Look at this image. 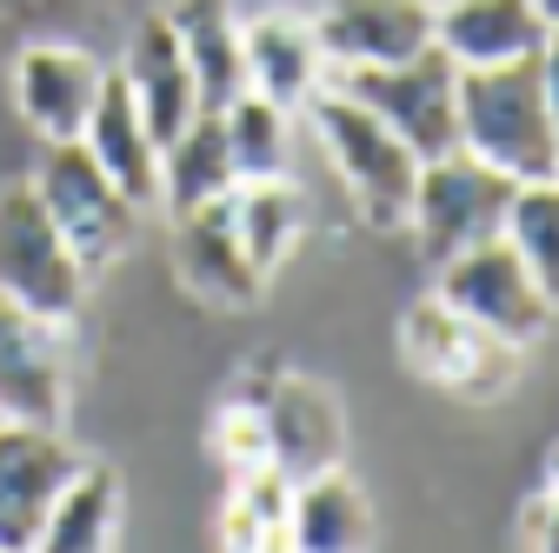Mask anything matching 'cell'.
<instances>
[{
  "label": "cell",
  "mask_w": 559,
  "mask_h": 553,
  "mask_svg": "<svg viewBox=\"0 0 559 553\" xmlns=\"http://www.w3.org/2000/svg\"><path fill=\"white\" fill-rule=\"evenodd\" d=\"M460 148L507 167L513 180L559 174V120L539 81V54L460 67Z\"/></svg>",
  "instance_id": "cell-1"
},
{
  "label": "cell",
  "mask_w": 559,
  "mask_h": 553,
  "mask_svg": "<svg viewBox=\"0 0 559 553\" xmlns=\"http://www.w3.org/2000/svg\"><path fill=\"white\" fill-rule=\"evenodd\" d=\"M313 133L326 161L340 167L346 193L367 214V227H406V207H413V180H419V154L400 141V133L354 94L340 87H313L307 94Z\"/></svg>",
  "instance_id": "cell-2"
},
{
  "label": "cell",
  "mask_w": 559,
  "mask_h": 553,
  "mask_svg": "<svg viewBox=\"0 0 559 553\" xmlns=\"http://www.w3.org/2000/svg\"><path fill=\"white\" fill-rule=\"evenodd\" d=\"M87 281L94 273L67 247V234L47 214V200L34 193V180L0 187V294L53 327H74L87 307Z\"/></svg>",
  "instance_id": "cell-3"
},
{
  "label": "cell",
  "mask_w": 559,
  "mask_h": 553,
  "mask_svg": "<svg viewBox=\"0 0 559 553\" xmlns=\"http://www.w3.org/2000/svg\"><path fill=\"white\" fill-rule=\"evenodd\" d=\"M326 74L340 94L367 101L419 161H440L460 148V67L440 40L386 67H326Z\"/></svg>",
  "instance_id": "cell-4"
},
{
  "label": "cell",
  "mask_w": 559,
  "mask_h": 553,
  "mask_svg": "<svg viewBox=\"0 0 559 553\" xmlns=\"http://www.w3.org/2000/svg\"><path fill=\"white\" fill-rule=\"evenodd\" d=\"M520 180L493 161H479L473 148H453L440 161H419L413 180V207H406V227L419 234V254L433 267L453 260L460 247H479L507 234V207H513Z\"/></svg>",
  "instance_id": "cell-5"
},
{
  "label": "cell",
  "mask_w": 559,
  "mask_h": 553,
  "mask_svg": "<svg viewBox=\"0 0 559 553\" xmlns=\"http://www.w3.org/2000/svg\"><path fill=\"white\" fill-rule=\"evenodd\" d=\"M34 193L47 200V214L60 221L67 247L81 254L87 273L114 267L133 247L140 207L107 180V167L87 154V141H47V161L34 167Z\"/></svg>",
  "instance_id": "cell-6"
},
{
  "label": "cell",
  "mask_w": 559,
  "mask_h": 553,
  "mask_svg": "<svg viewBox=\"0 0 559 553\" xmlns=\"http://www.w3.org/2000/svg\"><path fill=\"white\" fill-rule=\"evenodd\" d=\"M400 354L419 380H433L460 400H500L520 380V348H507L500 333H486L479 320L453 314L440 294L406 307L400 320Z\"/></svg>",
  "instance_id": "cell-7"
},
{
  "label": "cell",
  "mask_w": 559,
  "mask_h": 553,
  "mask_svg": "<svg viewBox=\"0 0 559 553\" xmlns=\"http://www.w3.org/2000/svg\"><path fill=\"white\" fill-rule=\"evenodd\" d=\"M433 294H440L453 314L479 320L486 333H500L507 348H533V340L552 327V314H559V307L539 294V281L526 273V260L513 254L507 234L479 240V247H460L453 260H440Z\"/></svg>",
  "instance_id": "cell-8"
},
{
  "label": "cell",
  "mask_w": 559,
  "mask_h": 553,
  "mask_svg": "<svg viewBox=\"0 0 559 553\" xmlns=\"http://www.w3.org/2000/svg\"><path fill=\"white\" fill-rule=\"evenodd\" d=\"M81 447L40 421H0V553H27L47 533L60 487L81 473Z\"/></svg>",
  "instance_id": "cell-9"
},
{
  "label": "cell",
  "mask_w": 559,
  "mask_h": 553,
  "mask_svg": "<svg viewBox=\"0 0 559 553\" xmlns=\"http://www.w3.org/2000/svg\"><path fill=\"white\" fill-rule=\"evenodd\" d=\"M107 87V67L67 40H21L14 54V107L40 141H81Z\"/></svg>",
  "instance_id": "cell-10"
},
{
  "label": "cell",
  "mask_w": 559,
  "mask_h": 553,
  "mask_svg": "<svg viewBox=\"0 0 559 553\" xmlns=\"http://www.w3.org/2000/svg\"><path fill=\"white\" fill-rule=\"evenodd\" d=\"M0 421H67V354L60 327L0 294Z\"/></svg>",
  "instance_id": "cell-11"
},
{
  "label": "cell",
  "mask_w": 559,
  "mask_h": 553,
  "mask_svg": "<svg viewBox=\"0 0 559 553\" xmlns=\"http://www.w3.org/2000/svg\"><path fill=\"white\" fill-rule=\"evenodd\" d=\"M174 273L214 307H253L266 273L253 267L247 240H240V221H234V193L206 200V207H187L174 214Z\"/></svg>",
  "instance_id": "cell-12"
},
{
  "label": "cell",
  "mask_w": 559,
  "mask_h": 553,
  "mask_svg": "<svg viewBox=\"0 0 559 553\" xmlns=\"http://www.w3.org/2000/svg\"><path fill=\"white\" fill-rule=\"evenodd\" d=\"M313 40L326 67H386L433 47V8L427 0H326L313 14Z\"/></svg>",
  "instance_id": "cell-13"
},
{
  "label": "cell",
  "mask_w": 559,
  "mask_h": 553,
  "mask_svg": "<svg viewBox=\"0 0 559 553\" xmlns=\"http://www.w3.org/2000/svg\"><path fill=\"white\" fill-rule=\"evenodd\" d=\"M114 74L127 81L133 107L147 114V127H154V141H160V148L174 141V133L193 127V114H200V87H193V67H187V54H180V40H174L167 14H147V21L127 34V54H120Z\"/></svg>",
  "instance_id": "cell-14"
},
{
  "label": "cell",
  "mask_w": 559,
  "mask_h": 553,
  "mask_svg": "<svg viewBox=\"0 0 559 553\" xmlns=\"http://www.w3.org/2000/svg\"><path fill=\"white\" fill-rule=\"evenodd\" d=\"M260 421H266V460L287 473L294 487L313 480V473H326V467H340V454H346L340 407L313 380H280L260 400Z\"/></svg>",
  "instance_id": "cell-15"
},
{
  "label": "cell",
  "mask_w": 559,
  "mask_h": 553,
  "mask_svg": "<svg viewBox=\"0 0 559 553\" xmlns=\"http://www.w3.org/2000/svg\"><path fill=\"white\" fill-rule=\"evenodd\" d=\"M167 27L193 67L200 87V114H221L227 101L247 94V40H240V14L234 0H167Z\"/></svg>",
  "instance_id": "cell-16"
},
{
  "label": "cell",
  "mask_w": 559,
  "mask_h": 553,
  "mask_svg": "<svg viewBox=\"0 0 559 553\" xmlns=\"http://www.w3.org/2000/svg\"><path fill=\"white\" fill-rule=\"evenodd\" d=\"M81 141H87V154L107 167V180H114L133 207H154V200H160V141H154L147 114L133 107V94H127L120 74H107L100 107H94V120H87Z\"/></svg>",
  "instance_id": "cell-17"
},
{
  "label": "cell",
  "mask_w": 559,
  "mask_h": 553,
  "mask_svg": "<svg viewBox=\"0 0 559 553\" xmlns=\"http://www.w3.org/2000/svg\"><path fill=\"white\" fill-rule=\"evenodd\" d=\"M433 40L453 54V67H493L539 54L546 21L533 0H447V8H433Z\"/></svg>",
  "instance_id": "cell-18"
},
{
  "label": "cell",
  "mask_w": 559,
  "mask_h": 553,
  "mask_svg": "<svg viewBox=\"0 0 559 553\" xmlns=\"http://www.w3.org/2000/svg\"><path fill=\"white\" fill-rule=\"evenodd\" d=\"M240 40H247V87L266 94L273 107H287V114H294V107L320 87V74H326V54H320V40H313V21L260 14V21L240 27Z\"/></svg>",
  "instance_id": "cell-19"
},
{
  "label": "cell",
  "mask_w": 559,
  "mask_h": 553,
  "mask_svg": "<svg viewBox=\"0 0 559 553\" xmlns=\"http://www.w3.org/2000/svg\"><path fill=\"white\" fill-rule=\"evenodd\" d=\"M234 161H227V133H221V114H193L187 133H174V141L160 148V207L167 221L187 214V207H206L234 193Z\"/></svg>",
  "instance_id": "cell-20"
},
{
  "label": "cell",
  "mask_w": 559,
  "mask_h": 553,
  "mask_svg": "<svg viewBox=\"0 0 559 553\" xmlns=\"http://www.w3.org/2000/svg\"><path fill=\"white\" fill-rule=\"evenodd\" d=\"M287 527H294V546H307V553L373 546V507H367V494H360L340 467L300 480V487H294V514H287Z\"/></svg>",
  "instance_id": "cell-21"
},
{
  "label": "cell",
  "mask_w": 559,
  "mask_h": 553,
  "mask_svg": "<svg viewBox=\"0 0 559 553\" xmlns=\"http://www.w3.org/2000/svg\"><path fill=\"white\" fill-rule=\"evenodd\" d=\"M120 533V473L107 460H81V473L60 487L40 546L47 553H100Z\"/></svg>",
  "instance_id": "cell-22"
},
{
  "label": "cell",
  "mask_w": 559,
  "mask_h": 553,
  "mask_svg": "<svg viewBox=\"0 0 559 553\" xmlns=\"http://www.w3.org/2000/svg\"><path fill=\"white\" fill-rule=\"evenodd\" d=\"M234 221H240V240H247L253 267L273 273L294 254V240L307 234V200L287 180H247V187H234Z\"/></svg>",
  "instance_id": "cell-23"
},
{
  "label": "cell",
  "mask_w": 559,
  "mask_h": 553,
  "mask_svg": "<svg viewBox=\"0 0 559 553\" xmlns=\"http://www.w3.org/2000/svg\"><path fill=\"white\" fill-rule=\"evenodd\" d=\"M221 133H227V161H234V180H280L287 167V107H273L266 94H240L221 107Z\"/></svg>",
  "instance_id": "cell-24"
},
{
  "label": "cell",
  "mask_w": 559,
  "mask_h": 553,
  "mask_svg": "<svg viewBox=\"0 0 559 553\" xmlns=\"http://www.w3.org/2000/svg\"><path fill=\"white\" fill-rule=\"evenodd\" d=\"M507 240L526 260V273L539 281V294L559 307V174L520 180V193L507 207Z\"/></svg>",
  "instance_id": "cell-25"
},
{
  "label": "cell",
  "mask_w": 559,
  "mask_h": 553,
  "mask_svg": "<svg viewBox=\"0 0 559 553\" xmlns=\"http://www.w3.org/2000/svg\"><path fill=\"white\" fill-rule=\"evenodd\" d=\"M221 460L234 467V473H253V467H266V421H260V400L253 407H227L221 413Z\"/></svg>",
  "instance_id": "cell-26"
},
{
  "label": "cell",
  "mask_w": 559,
  "mask_h": 553,
  "mask_svg": "<svg viewBox=\"0 0 559 553\" xmlns=\"http://www.w3.org/2000/svg\"><path fill=\"white\" fill-rule=\"evenodd\" d=\"M520 540L526 546H559V447H552V460H546V487L526 501V514H520Z\"/></svg>",
  "instance_id": "cell-27"
},
{
  "label": "cell",
  "mask_w": 559,
  "mask_h": 553,
  "mask_svg": "<svg viewBox=\"0 0 559 553\" xmlns=\"http://www.w3.org/2000/svg\"><path fill=\"white\" fill-rule=\"evenodd\" d=\"M81 0H0V40H14V34H27V27H53V21H67Z\"/></svg>",
  "instance_id": "cell-28"
},
{
  "label": "cell",
  "mask_w": 559,
  "mask_h": 553,
  "mask_svg": "<svg viewBox=\"0 0 559 553\" xmlns=\"http://www.w3.org/2000/svg\"><path fill=\"white\" fill-rule=\"evenodd\" d=\"M539 81H546L552 120H559V27H546V40H539Z\"/></svg>",
  "instance_id": "cell-29"
},
{
  "label": "cell",
  "mask_w": 559,
  "mask_h": 553,
  "mask_svg": "<svg viewBox=\"0 0 559 553\" xmlns=\"http://www.w3.org/2000/svg\"><path fill=\"white\" fill-rule=\"evenodd\" d=\"M533 8H539V21H546V27H559V0H533Z\"/></svg>",
  "instance_id": "cell-30"
},
{
  "label": "cell",
  "mask_w": 559,
  "mask_h": 553,
  "mask_svg": "<svg viewBox=\"0 0 559 553\" xmlns=\"http://www.w3.org/2000/svg\"><path fill=\"white\" fill-rule=\"evenodd\" d=\"M427 8H447V0H427Z\"/></svg>",
  "instance_id": "cell-31"
}]
</instances>
